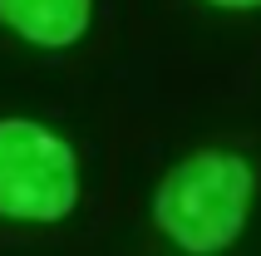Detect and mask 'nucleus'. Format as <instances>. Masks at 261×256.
Returning a JSON list of instances; mask_svg holds the SVG:
<instances>
[{
    "label": "nucleus",
    "mask_w": 261,
    "mask_h": 256,
    "mask_svg": "<svg viewBox=\"0 0 261 256\" xmlns=\"http://www.w3.org/2000/svg\"><path fill=\"white\" fill-rule=\"evenodd\" d=\"M256 197V172L232 148L182 158L153 192V222L188 256H217L242 237Z\"/></svg>",
    "instance_id": "f257e3e1"
},
{
    "label": "nucleus",
    "mask_w": 261,
    "mask_h": 256,
    "mask_svg": "<svg viewBox=\"0 0 261 256\" xmlns=\"http://www.w3.org/2000/svg\"><path fill=\"white\" fill-rule=\"evenodd\" d=\"M79 207V158L55 128L0 118V217L64 222Z\"/></svg>",
    "instance_id": "f03ea898"
},
{
    "label": "nucleus",
    "mask_w": 261,
    "mask_h": 256,
    "mask_svg": "<svg viewBox=\"0 0 261 256\" xmlns=\"http://www.w3.org/2000/svg\"><path fill=\"white\" fill-rule=\"evenodd\" d=\"M0 20L40 49H69L84 40L94 0H0Z\"/></svg>",
    "instance_id": "7ed1b4c3"
},
{
    "label": "nucleus",
    "mask_w": 261,
    "mask_h": 256,
    "mask_svg": "<svg viewBox=\"0 0 261 256\" xmlns=\"http://www.w3.org/2000/svg\"><path fill=\"white\" fill-rule=\"evenodd\" d=\"M207 5H222V10H261V0H207Z\"/></svg>",
    "instance_id": "20e7f679"
}]
</instances>
